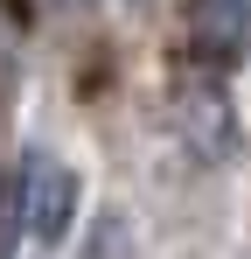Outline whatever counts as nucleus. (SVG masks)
I'll return each mask as SVG.
<instances>
[{
  "label": "nucleus",
  "instance_id": "obj_1",
  "mask_svg": "<svg viewBox=\"0 0 251 259\" xmlns=\"http://www.w3.org/2000/svg\"><path fill=\"white\" fill-rule=\"evenodd\" d=\"M77 210H84V182L70 161H56L49 147H28L21 168H14V224L35 238L42 252H56L70 231H77Z\"/></svg>",
  "mask_w": 251,
  "mask_h": 259
},
{
  "label": "nucleus",
  "instance_id": "obj_2",
  "mask_svg": "<svg viewBox=\"0 0 251 259\" xmlns=\"http://www.w3.org/2000/svg\"><path fill=\"white\" fill-rule=\"evenodd\" d=\"M174 133H181V154H189L196 168H223V161L237 154V119H230L223 84L189 91V98L174 105Z\"/></svg>",
  "mask_w": 251,
  "mask_h": 259
},
{
  "label": "nucleus",
  "instance_id": "obj_3",
  "mask_svg": "<svg viewBox=\"0 0 251 259\" xmlns=\"http://www.w3.org/2000/svg\"><path fill=\"white\" fill-rule=\"evenodd\" d=\"M189 49L209 70L251 56V0H189Z\"/></svg>",
  "mask_w": 251,
  "mask_h": 259
},
{
  "label": "nucleus",
  "instance_id": "obj_4",
  "mask_svg": "<svg viewBox=\"0 0 251 259\" xmlns=\"http://www.w3.org/2000/svg\"><path fill=\"white\" fill-rule=\"evenodd\" d=\"M56 7H84V0H56Z\"/></svg>",
  "mask_w": 251,
  "mask_h": 259
}]
</instances>
